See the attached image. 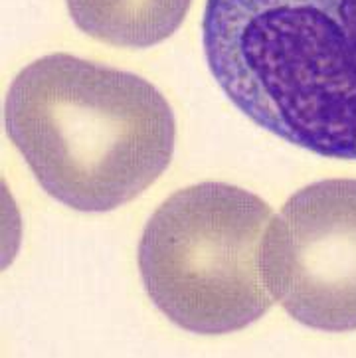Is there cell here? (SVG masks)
<instances>
[{
  "label": "cell",
  "instance_id": "cell-1",
  "mask_svg": "<svg viewBox=\"0 0 356 358\" xmlns=\"http://www.w3.org/2000/svg\"><path fill=\"white\" fill-rule=\"evenodd\" d=\"M6 131L36 180L78 212H111L171 164L176 121L150 81L50 54L12 81Z\"/></svg>",
  "mask_w": 356,
  "mask_h": 358
},
{
  "label": "cell",
  "instance_id": "cell-2",
  "mask_svg": "<svg viewBox=\"0 0 356 358\" xmlns=\"http://www.w3.org/2000/svg\"><path fill=\"white\" fill-rule=\"evenodd\" d=\"M208 68L257 127L356 161V0H208Z\"/></svg>",
  "mask_w": 356,
  "mask_h": 358
},
{
  "label": "cell",
  "instance_id": "cell-3",
  "mask_svg": "<svg viewBox=\"0 0 356 358\" xmlns=\"http://www.w3.org/2000/svg\"><path fill=\"white\" fill-rule=\"evenodd\" d=\"M271 208L226 182L174 192L147 222L138 271L157 309L184 331L226 335L269 311L262 269Z\"/></svg>",
  "mask_w": 356,
  "mask_h": 358
},
{
  "label": "cell",
  "instance_id": "cell-4",
  "mask_svg": "<svg viewBox=\"0 0 356 358\" xmlns=\"http://www.w3.org/2000/svg\"><path fill=\"white\" fill-rule=\"evenodd\" d=\"M262 269L295 321L356 331V180H319L289 198L265 231Z\"/></svg>",
  "mask_w": 356,
  "mask_h": 358
},
{
  "label": "cell",
  "instance_id": "cell-5",
  "mask_svg": "<svg viewBox=\"0 0 356 358\" xmlns=\"http://www.w3.org/2000/svg\"><path fill=\"white\" fill-rule=\"evenodd\" d=\"M192 0H68L81 32L121 48H150L173 36Z\"/></svg>",
  "mask_w": 356,
  "mask_h": 358
}]
</instances>
